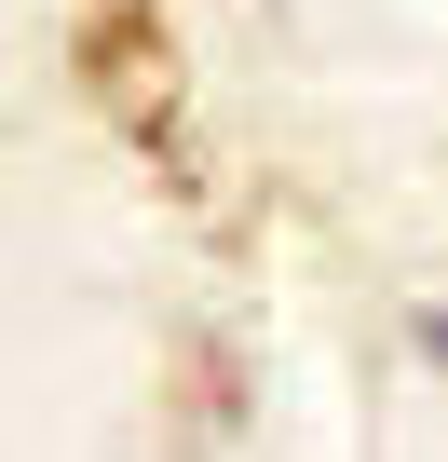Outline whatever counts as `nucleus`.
Masks as SVG:
<instances>
[{
	"label": "nucleus",
	"instance_id": "nucleus-1",
	"mask_svg": "<svg viewBox=\"0 0 448 462\" xmlns=\"http://www.w3.org/2000/svg\"><path fill=\"white\" fill-rule=\"evenodd\" d=\"M421 340H434V354H448V313H434V327H421Z\"/></svg>",
	"mask_w": 448,
	"mask_h": 462
}]
</instances>
